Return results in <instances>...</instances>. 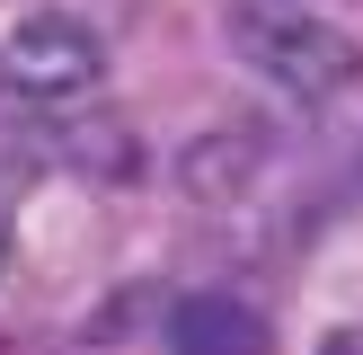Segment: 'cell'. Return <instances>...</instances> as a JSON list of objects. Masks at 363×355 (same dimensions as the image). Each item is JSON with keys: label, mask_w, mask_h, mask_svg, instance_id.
<instances>
[{"label": "cell", "mask_w": 363, "mask_h": 355, "mask_svg": "<svg viewBox=\"0 0 363 355\" xmlns=\"http://www.w3.org/2000/svg\"><path fill=\"white\" fill-rule=\"evenodd\" d=\"M230 45H240L284 98H337V89L363 80V45L337 18H311V9H240L230 18Z\"/></svg>", "instance_id": "cell-1"}, {"label": "cell", "mask_w": 363, "mask_h": 355, "mask_svg": "<svg viewBox=\"0 0 363 355\" xmlns=\"http://www.w3.org/2000/svg\"><path fill=\"white\" fill-rule=\"evenodd\" d=\"M98 71H106V45L80 27V18H62V9L18 18V27L0 36V80H9L18 98H35V106L80 98V89L98 80Z\"/></svg>", "instance_id": "cell-2"}, {"label": "cell", "mask_w": 363, "mask_h": 355, "mask_svg": "<svg viewBox=\"0 0 363 355\" xmlns=\"http://www.w3.org/2000/svg\"><path fill=\"white\" fill-rule=\"evenodd\" d=\"M266 169V133L257 124H204V133L177 151V187L195 195V204H240L248 187H257Z\"/></svg>", "instance_id": "cell-3"}, {"label": "cell", "mask_w": 363, "mask_h": 355, "mask_svg": "<svg viewBox=\"0 0 363 355\" xmlns=\"http://www.w3.org/2000/svg\"><path fill=\"white\" fill-rule=\"evenodd\" d=\"M169 355H275V329L240 293H186L169 311Z\"/></svg>", "instance_id": "cell-4"}, {"label": "cell", "mask_w": 363, "mask_h": 355, "mask_svg": "<svg viewBox=\"0 0 363 355\" xmlns=\"http://www.w3.org/2000/svg\"><path fill=\"white\" fill-rule=\"evenodd\" d=\"M80 169H106V178H133V169H142V142L124 133V124H106V133H80Z\"/></svg>", "instance_id": "cell-5"}, {"label": "cell", "mask_w": 363, "mask_h": 355, "mask_svg": "<svg viewBox=\"0 0 363 355\" xmlns=\"http://www.w3.org/2000/svg\"><path fill=\"white\" fill-rule=\"evenodd\" d=\"M319 355H363V337H354V329H337V337H328Z\"/></svg>", "instance_id": "cell-6"}, {"label": "cell", "mask_w": 363, "mask_h": 355, "mask_svg": "<svg viewBox=\"0 0 363 355\" xmlns=\"http://www.w3.org/2000/svg\"><path fill=\"white\" fill-rule=\"evenodd\" d=\"M0 275H9V213H0Z\"/></svg>", "instance_id": "cell-7"}]
</instances>
